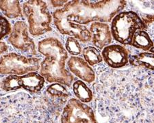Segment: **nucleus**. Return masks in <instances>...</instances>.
<instances>
[{"instance_id": "nucleus-19", "label": "nucleus", "mask_w": 154, "mask_h": 123, "mask_svg": "<svg viewBox=\"0 0 154 123\" xmlns=\"http://www.w3.org/2000/svg\"><path fill=\"white\" fill-rule=\"evenodd\" d=\"M73 92L77 98L84 103L90 102L93 99V92L82 81L78 80L73 85Z\"/></svg>"}, {"instance_id": "nucleus-24", "label": "nucleus", "mask_w": 154, "mask_h": 123, "mask_svg": "<svg viewBox=\"0 0 154 123\" xmlns=\"http://www.w3.org/2000/svg\"><path fill=\"white\" fill-rule=\"evenodd\" d=\"M50 2L54 8H63L67 1H51Z\"/></svg>"}, {"instance_id": "nucleus-4", "label": "nucleus", "mask_w": 154, "mask_h": 123, "mask_svg": "<svg viewBox=\"0 0 154 123\" xmlns=\"http://www.w3.org/2000/svg\"><path fill=\"white\" fill-rule=\"evenodd\" d=\"M38 51L45 56L41 63L40 74L49 83L71 86L74 77L66 68L68 53L63 44L56 38H48L38 44Z\"/></svg>"}, {"instance_id": "nucleus-1", "label": "nucleus", "mask_w": 154, "mask_h": 123, "mask_svg": "<svg viewBox=\"0 0 154 123\" xmlns=\"http://www.w3.org/2000/svg\"><path fill=\"white\" fill-rule=\"evenodd\" d=\"M97 110L110 123H154L153 70L95 67Z\"/></svg>"}, {"instance_id": "nucleus-22", "label": "nucleus", "mask_w": 154, "mask_h": 123, "mask_svg": "<svg viewBox=\"0 0 154 123\" xmlns=\"http://www.w3.org/2000/svg\"><path fill=\"white\" fill-rule=\"evenodd\" d=\"M65 49L71 55L78 56L82 52V48L79 42L73 37L69 36L66 40Z\"/></svg>"}, {"instance_id": "nucleus-16", "label": "nucleus", "mask_w": 154, "mask_h": 123, "mask_svg": "<svg viewBox=\"0 0 154 123\" xmlns=\"http://www.w3.org/2000/svg\"><path fill=\"white\" fill-rule=\"evenodd\" d=\"M130 63L136 68H142L153 70V53L151 52H142L138 55L131 56Z\"/></svg>"}, {"instance_id": "nucleus-11", "label": "nucleus", "mask_w": 154, "mask_h": 123, "mask_svg": "<svg viewBox=\"0 0 154 123\" xmlns=\"http://www.w3.org/2000/svg\"><path fill=\"white\" fill-rule=\"evenodd\" d=\"M69 97L68 90L58 83L49 85L43 94V99L52 114H58L61 111Z\"/></svg>"}, {"instance_id": "nucleus-8", "label": "nucleus", "mask_w": 154, "mask_h": 123, "mask_svg": "<svg viewBox=\"0 0 154 123\" xmlns=\"http://www.w3.org/2000/svg\"><path fill=\"white\" fill-rule=\"evenodd\" d=\"M61 123H97L93 110L80 100L71 98L64 107Z\"/></svg>"}, {"instance_id": "nucleus-10", "label": "nucleus", "mask_w": 154, "mask_h": 123, "mask_svg": "<svg viewBox=\"0 0 154 123\" xmlns=\"http://www.w3.org/2000/svg\"><path fill=\"white\" fill-rule=\"evenodd\" d=\"M9 43L17 50L29 55H36V45L29 37L28 28L24 21H19L14 23L8 38Z\"/></svg>"}, {"instance_id": "nucleus-7", "label": "nucleus", "mask_w": 154, "mask_h": 123, "mask_svg": "<svg viewBox=\"0 0 154 123\" xmlns=\"http://www.w3.org/2000/svg\"><path fill=\"white\" fill-rule=\"evenodd\" d=\"M41 59L28 58L17 53H10L0 58V74L23 75L40 68Z\"/></svg>"}, {"instance_id": "nucleus-25", "label": "nucleus", "mask_w": 154, "mask_h": 123, "mask_svg": "<svg viewBox=\"0 0 154 123\" xmlns=\"http://www.w3.org/2000/svg\"><path fill=\"white\" fill-rule=\"evenodd\" d=\"M7 50H8V46L4 42L0 41V56L5 52H6Z\"/></svg>"}, {"instance_id": "nucleus-15", "label": "nucleus", "mask_w": 154, "mask_h": 123, "mask_svg": "<svg viewBox=\"0 0 154 123\" xmlns=\"http://www.w3.org/2000/svg\"><path fill=\"white\" fill-rule=\"evenodd\" d=\"M19 83L21 88L32 93L39 92L43 88L45 79L36 72H30L19 76Z\"/></svg>"}, {"instance_id": "nucleus-5", "label": "nucleus", "mask_w": 154, "mask_h": 123, "mask_svg": "<svg viewBox=\"0 0 154 123\" xmlns=\"http://www.w3.org/2000/svg\"><path fill=\"white\" fill-rule=\"evenodd\" d=\"M146 29V26L137 13L125 11L117 14L112 19L110 32L116 41L124 45H131L136 32Z\"/></svg>"}, {"instance_id": "nucleus-12", "label": "nucleus", "mask_w": 154, "mask_h": 123, "mask_svg": "<svg viewBox=\"0 0 154 123\" xmlns=\"http://www.w3.org/2000/svg\"><path fill=\"white\" fill-rule=\"evenodd\" d=\"M101 56L107 66L114 69L123 67L129 61L128 51L119 45H112L104 47Z\"/></svg>"}, {"instance_id": "nucleus-9", "label": "nucleus", "mask_w": 154, "mask_h": 123, "mask_svg": "<svg viewBox=\"0 0 154 123\" xmlns=\"http://www.w3.org/2000/svg\"><path fill=\"white\" fill-rule=\"evenodd\" d=\"M53 17L54 25L60 34L73 37L82 43H87L91 40V33L86 27L72 23L68 20L60 8L54 12Z\"/></svg>"}, {"instance_id": "nucleus-14", "label": "nucleus", "mask_w": 154, "mask_h": 123, "mask_svg": "<svg viewBox=\"0 0 154 123\" xmlns=\"http://www.w3.org/2000/svg\"><path fill=\"white\" fill-rule=\"evenodd\" d=\"M92 42L99 49H103L112 42V34L108 24L101 22H93L90 28Z\"/></svg>"}, {"instance_id": "nucleus-6", "label": "nucleus", "mask_w": 154, "mask_h": 123, "mask_svg": "<svg viewBox=\"0 0 154 123\" xmlns=\"http://www.w3.org/2000/svg\"><path fill=\"white\" fill-rule=\"evenodd\" d=\"M23 12L28 19V30L33 36L51 32L52 17L45 2L31 0L23 4Z\"/></svg>"}, {"instance_id": "nucleus-2", "label": "nucleus", "mask_w": 154, "mask_h": 123, "mask_svg": "<svg viewBox=\"0 0 154 123\" xmlns=\"http://www.w3.org/2000/svg\"><path fill=\"white\" fill-rule=\"evenodd\" d=\"M0 123H54L40 96L20 92L0 97Z\"/></svg>"}, {"instance_id": "nucleus-18", "label": "nucleus", "mask_w": 154, "mask_h": 123, "mask_svg": "<svg viewBox=\"0 0 154 123\" xmlns=\"http://www.w3.org/2000/svg\"><path fill=\"white\" fill-rule=\"evenodd\" d=\"M131 45L144 51H149L153 47V42L145 31L138 30L134 35Z\"/></svg>"}, {"instance_id": "nucleus-20", "label": "nucleus", "mask_w": 154, "mask_h": 123, "mask_svg": "<svg viewBox=\"0 0 154 123\" xmlns=\"http://www.w3.org/2000/svg\"><path fill=\"white\" fill-rule=\"evenodd\" d=\"M82 55L86 62L91 66L98 64L103 60L100 53L94 46H89L84 48L82 51Z\"/></svg>"}, {"instance_id": "nucleus-17", "label": "nucleus", "mask_w": 154, "mask_h": 123, "mask_svg": "<svg viewBox=\"0 0 154 123\" xmlns=\"http://www.w3.org/2000/svg\"><path fill=\"white\" fill-rule=\"evenodd\" d=\"M0 10L9 19L23 17L19 1H0Z\"/></svg>"}, {"instance_id": "nucleus-3", "label": "nucleus", "mask_w": 154, "mask_h": 123, "mask_svg": "<svg viewBox=\"0 0 154 123\" xmlns=\"http://www.w3.org/2000/svg\"><path fill=\"white\" fill-rule=\"evenodd\" d=\"M123 0L105 1H70L60 8L61 12L72 23L86 25L91 22H110L125 8Z\"/></svg>"}, {"instance_id": "nucleus-13", "label": "nucleus", "mask_w": 154, "mask_h": 123, "mask_svg": "<svg viewBox=\"0 0 154 123\" xmlns=\"http://www.w3.org/2000/svg\"><path fill=\"white\" fill-rule=\"evenodd\" d=\"M67 65L71 72L80 80L88 83L95 82V71L82 58L75 56L71 57L69 58Z\"/></svg>"}, {"instance_id": "nucleus-23", "label": "nucleus", "mask_w": 154, "mask_h": 123, "mask_svg": "<svg viewBox=\"0 0 154 123\" xmlns=\"http://www.w3.org/2000/svg\"><path fill=\"white\" fill-rule=\"evenodd\" d=\"M11 26L5 17L0 15V40L11 32Z\"/></svg>"}, {"instance_id": "nucleus-21", "label": "nucleus", "mask_w": 154, "mask_h": 123, "mask_svg": "<svg viewBox=\"0 0 154 123\" xmlns=\"http://www.w3.org/2000/svg\"><path fill=\"white\" fill-rule=\"evenodd\" d=\"M0 88L5 92H12L21 89L18 75H9L0 82Z\"/></svg>"}]
</instances>
